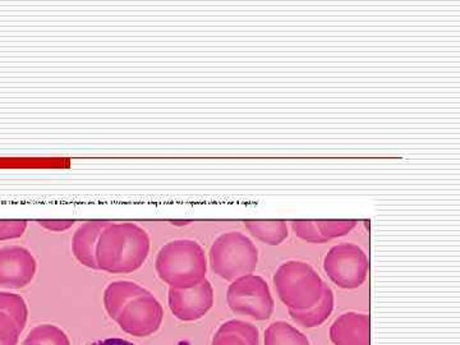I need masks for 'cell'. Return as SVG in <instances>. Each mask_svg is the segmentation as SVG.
I'll list each match as a JSON object with an SVG mask.
<instances>
[{"label": "cell", "mask_w": 460, "mask_h": 345, "mask_svg": "<svg viewBox=\"0 0 460 345\" xmlns=\"http://www.w3.org/2000/svg\"><path fill=\"white\" fill-rule=\"evenodd\" d=\"M334 304V292L326 284L323 296L314 307L307 308V310H288V313L296 325H301L305 329H314L323 325L332 316Z\"/></svg>", "instance_id": "cell-14"}, {"label": "cell", "mask_w": 460, "mask_h": 345, "mask_svg": "<svg viewBox=\"0 0 460 345\" xmlns=\"http://www.w3.org/2000/svg\"><path fill=\"white\" fill-rule=\"evenodd\" d=\"M89 345H135L131 341H124V339L113 338L104 339V341H95V343Z\"/></svg>", "instance_id": "cell-24"}, {"label": "cell", "mask_w": 460, "mask_h": 345, "mask_svg": "<svg viewBox=\"0 0 460 345\" xmlns=\"http://www.w3.org/2000/svg\"><path fill=\"white\" fill-rule=\"evenodd\" d=\"M38 224L50 232H65L75 226L74 220H39Z\"/></svg>", "instance_id": "cell-23"}, {"label": "cell", "mask_w": 460, "mask_h": 345, "mask_svg": "<svg viewBox=\"0 0 460 345\" xmlns=\"http://www.w3.org/2000/svg\"><path fill=\"white\" fill-rule=\"evenodd\" d=\"M0 314H7L23 332L29 320V307L23 296L11 292H0Z\"/></svg>", "instance_id": "cell-17"}, {"label": "cell", "mask_w": 460, "mask_h": 345, "mask_svg": "<svg viewBox=\"0 0 460 345\" xmlns=\"http://www.w3.org/2000/svg\"><path fill=\"white\" fill-rule=\"evenodd\" d=\"M226 302L235 314L265 321L274 313L270 287L260 275L250 274L233 280L226 292Z\"/></svg>", "instance_id": "cell-5"}, {"label": "cell", "mask_w": 460, "mask_h": 345, "mask_svg": "<svg viewBox=\"0 0 460 345\" xmlns=\"http://www.w3.org/2000/svg\"><path fill=\"white\" fill-rule=\"evenodd\" d=\"M330 339L334 345H371L370 316L345 313L332 323Z\"/></svg>", "instance_id": "cell-10"}, {"label": "cell", "mask_w": 460, "mask_h": 345, "mask_svg": "<svg viewBox=\"0 0 460 345\" xmlns=\"http://www.w3.org/2000/svg\"><path fill=\"white\" fill-rule=\"evenodd\" d=\"M208 259L217 277L233 281L253 274L259 263V250L243 233L228 232L215 239Z\"/></svg>", "instance_id": "cell-4"}, {"label": "cell", "mask_w": 460, "mask_h": 345, "mask_svg": "<svg viewBox=\"0 0 460 345\" xmlns=\"http://www.w3.org/2000/svg\"><path fill=\"white\" fill-rule=\"evenodd\" d=\"M214 305V288L205 279L199 286L181 289H169V307L172 314L181 321H198L202 319Z\"/></svg>", "instance_id": "cell-8"}, {"label": "cell", "mask_w": 460, "mask_h": 345, "mask_svg": "<svg viewBox=\"0 0 460 345\" xmlns=\"http://www.w3.org/2000/svg\"><path fill=\"white\" fill-rule=\"evenodd\" d=\"M244 226L253 237L269 246H279L289 235L284 220H247Z\"/></svg>", "instance_id": "cell-15"}, {"label": "cell", "mask_w": 460, "mask_h": 345, "mask_svg": "<svg viewBox=\"0 0 460 345\" xmlns=\"http://www.w3.org/2000/svg\"><path fill=\"white\" fill-rule=\"evenodd\" d=\"M23 344L71 345V341L62 329L51 323H42L29 332Z\"/></svg>", "instance_id": "cell-18"}, {"label": "cell", "mask_w": 460, "mask_h": 345, "mask_svg": "<svg viewBox=\"0 0 460 345\" xmlns=\"http://www.w3.org/2000/svg\"><path fill=\"white\" fill-rule=\"evenodd\" d=\"M357 220H314L320 234L326 239V242L332 239L343 237L348 233L352 232L357 226Z\"/></svg>", "instance_id": "cell-19"}, {"label": "cell", "mask_w": 460, "mask_h": 345, "mask_svg": "<svg viewBox=\"0 0 460 345\" xmlns=\"http://www.w3.org/2000/svg\"><path fill=\"white\" fill-rule=\"evenodd\" d=\"M23 345H38V344H23Z\"/></svg>", "instance_id": "cell-25"}, {"label": "cell", "mask_w": 460, "mask_h": 345, "mask_svg": "<svg viewBox=\"0 0 460 345\" xmlns=\"http://www.w3.org/2000/svg\"><path fill=\"white\" fill-rule=\"evenodd\" d=\"M148 290L144 287L138 286L133 281L120 280L109 284L104 293V305L109 316L117 320L123 308L126 307L132 299L137 298Z\"/></svg>", "instance_id": "cell-12"}, {"label": "cell", "mask_w": 460, "mask_h": 345, "mask_svg": "<svg viewBox=\"0 0 460 345\" xmlns=\"http://www.w3.org/2000/svg\"><path fill=\"white\" fill-rule=\"evenodd\" d=\"M278 296L288 310H307L320 301L326 283L310 263L288 261L274 274Z\"/></svg>", "instance_id": "cell-3"}, {"label": "cell", "mask_w": 460, "mask_h": 345, "mask_svg": "<svg viewBox=\"0 0 460 345\" xmlns=\"http://www.w3.org/2000/svg\"><path fill=\"white\" fill-rule=\"evenodd\" d=\"M323 270L341 289H357L367 279L370 261L361 247L344 242L330 248L323 259Z\"/></svg>", "instance_id": "cell-6"}, {"label": "cell", "mask_w": 460, "mask_h": 345, "mask_svg": "<svg viewBox=\"0 0 460 345\" xmlns=\"http://www.w3.org/2000/svg\"><path fill=\"white\" fill-rule=\"evenodd\" d=\"M263 343L265 345H311L307 335L286 321L271 323L266 329Z\"/></svg>", "instance_id": "cell-16"}, {"label": "cell", "mask_w": 460, "mask_h": 345, "mask_svg": "<svg viewBox=\"0 0 460 345\" xmlns=\"http://www.w3.org/2000/svg\"><path fill=\"white\" fill-rule=\"evenodd\" d=\"M213 345H260L259 329L246 321H226L215 332Z\"/></svg>", "instance_id": "cell-13"}, {"label": "cell", "mask_w": 460, "mask_h": 345, "mask_svg": "<svg viewBox=\"0 0 460 345\" xmlns=\"http://www.w3.org/2000/svg\"><path fill=\"white\" fill-rule=\"evenodd\" d=\"M27 226L26 220H0V242L22 237Z\"/></svg>", "instance_id": "cell-22"}, {"label": "cell", "mask_w": 460, "mask_h": 345, "mask_svg": "<svg viewBox=\"0 0 460 345\" xmlns=\"http://www.w3.org/2000/svg\"><path fill=\"white\" fill-rule=\"evenodd\" d=\"M21 332L11 317L0 314V345H17Z\"/></svg>", "instance_id": "cell-21"}, {"label": "cell", "mask_w": 460, "mask_h": 345, "mask_svg": "<svg viewBox=\"0 0 460 345\" xmlns=\"http://www.w3.org/2000/svg\"><path fill=\"white\" fill-rule=\"evenodd\" d=\"M293 232L296 237L304 239L310 243H326V239L320 234L314 220H295L292 222Z\"/></svg>", "instance_id": "cell-20"}, {"label": "cell", "mask_w": 460, "mask_h": 345, "mask_svg": "<svg viewBox=\"0 0 460 345\" xmlns=\"http://www.w3.org/2000/svg\"><path fill=\"white\" fill-rule=\"evenodd\" d=\"M155 269L171 288H193L206 279L208 259L204 248L190 239L169 242L157 253Z\"/></svg>", "instance_id": "cell-2"}, {"label": "cell", "mask_w": 460, "mask_h": 345, "mask_svg": "<svg viewBox=\"0 0 460 345\" xmlns=\"http://www.w3.org/2000/svg\"><path fill=\"white\" fill-rule=\"evenodd\" d=\"M146 230L135 223H111L96 246L99 270L109 274H129L138 270L150 253Z\"/></svg>", "instance_id": "cell-1"}, {"label": "cell", "mask_w": 460, "mask_h": 345, "mask_svg": "<svg viewBox=\"0 0 460 345\" xmlns=\"http://www.w3.org/2000/svg\"><path fill=\"white\" fill-rule=\"evenodd\" d=\"M164 319L163 305L150 292L132 299L115 320L132 337L146 338L155 334Z\"/></svg>", "instance_id": "cell-7"}, {"label": "cell", "mask_w": 460, "mask_h": 345, "mask_svg": "<svg viewBox=\"0 0 460 345\" xmlns=\"http://www.w3.org/2000/svg\"><path fill=\"white\" fill-rule=\"evenodd\" d=\"M111 222H86L81 224L72 238V252L81 265L99 270L96 263V246L100 235Z\"/></svg>", "instance_id": "cell-11"}, {"label": "cell", "mask_w": 460, "mask_h": 345, "mask_svg": "<svg viewBox=\"0 0 460 345\" xmlns=\"http://www.w3.org/2000/svg\"><path fill=\"white\" fill-rule=\"evenodd\" d=\"M36 270L38 262L27 248H0V287L5 289H22L31 284Z\"/></svg>", "instance_id": "cell-9"}]
</instances>
